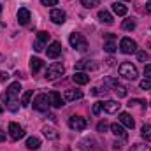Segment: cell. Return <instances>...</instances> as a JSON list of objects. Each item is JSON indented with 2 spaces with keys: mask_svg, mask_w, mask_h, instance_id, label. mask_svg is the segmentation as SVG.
Here are the masks:
<instances>
[{
  "mask_svg": "<svg viewBox=\"0 0 151 151\" xmlns=\"http://www.w3.org/2000/svg\"><path fill=\"white\" fill-rule=\"evenodd\" d=\"M69 42H70V46L74 47L76 51H79V53L88 51V40H86L84 35H81V34H70Z\"/></svg>",
  "mask_w": 151,
  "mask_h": 151,
  "instance_id": "obj_1",
  "label": "cell"
},
{
  "mask_svg": "<svg viewBox=\"0 0 151 151\" xmlns=\"http://www.w3.org/2000/svg\"><path fill=\"white\" fill-rule=\"evenodd\" d=\"M119 76L121 77H125V79H128V81H134V79H137V67L135 65H132L130 62H123L121 65H119Z\"/></svg>",
  "mask_w": 151,
  "mask_h": 151,
  "instance_id": "obj_2",
  "label": "cell"
},
{
  "mask_svg": "<svg viewBox=\"0 0 151 151\" xmlns=\"http://www.w3.org/2000/svg\"><path fill=\"white\" fill-rule=\"evenodd\" d=\"M63 72H65V67H63L60 62H53V63L47 67V70H46V79H47V81H55V79L62 77Z\"/></svg>",
  "mask_w": 151,
  "mask_h": 151,
  "instance_id": "obj_3",
  "label": "cell"
},
{
  "mask_svg": "<svg viewBox=\"0 0 151 151\" xmlns=\"http://www.w3.org/2000/svg\"><path fill=\"white\" fill-rule=\"evenodd\" d=\"M49 106H51L49 97L44 95V93H40V95H37V97L34 99V109L39 111V113H46V111L49 109Z\"/></svg>",
  "mask_w": 151,
  "mask_h": 151,
  "instance_id": "obj_4",
  "label": "cell"
},
{
  "mask_svg": "<svg viewBox=\"0 0 151 151\" xmlns=\"http://www.w3.org/2000/svg\"><path fill=\"white\" fill-rule=\"evenodd\" d=\"M119 49L125 53V55H132V53H137V42L132 40L130 37H123L119 40Z\"/></svg>",
  "mask_w": 151,
  "mask_h": 151,
  "instance_id": "obj_5",
  "label": "cell"
},
{
  "mask_svg": "<svg viewBox=\"0 0 151 151\" xmlns=\"http://www.w3.org/2000/svg\"><path fill=\"white\" fill-rule=\"evenodd\" d=\"M69 127L76 132H81V130H84L88 127V121L83 116H70L69 118Z\"/></svg>",
  "mask_w": 151,
  "mask_h": 151,
  "instance_id": "obj_6",
  "label": "cell"
},
{
  "mask_svg": "<svg viewBox=\"0 0 151 151\" xmlns=\"http://www.w3.org/2000/svg\"><path fill=\"white\" fill-rule=\"evenodd\" d=\"M9 135H11V139L12 141H19L21 137H25V130H23V127H19L18 123H9Z\"/></svg>",
  "mask_w": 151,
  "mask_h": 151,
  "instance_id": "obj_7",
  "label": "cell"
},
{
  "mask_svg": "<svg viewBox=\"0 0 151 151\" xmlns=\"http://www.w3.org/2000/svg\"><path fill=\"white\" fill-rule=\"evenodd\" d=\"M49 18H51V21H53L55 25H63L65 19H67V14H65L62 9H51Z\"/></svg>",
  "mask_w": 151,
  "mask_h": 151,
  "instance_id": "obj_8",
  "label": "cell"
},
{
  "mask_svg": "<svg viewBox=\"0 0 151 151\" xmlns=\"http://www.w3.org/2000/svg\"><path fill=\"white\" fill-rule=\"evenodd\" d=\"M99 69V65L93 62V60H79L77 63H76V70H79V72H83V70H97Z\"/></svg>",
  "mask_w": 151,
  "mask_h": 151,
  "instance_id": "obj_9",
  "label": "cell"
},
{
  "mask_svg": "<svg viewBox=\"0 0 151 151\" xmlns=\"http://www.w3.org/2000/svg\"><path fill=\"white\" fill-rule=\"evenodd\" d=\"M46 53H47V56L49 58H58L60 56V53H62V44L60 42H56V40H53L49 46H47V49H46Z\"/></svg>",
  "mask_w": 151,
  "mask_h": 151,
  "instance_id": "obj_10",
  "label": "cell"
},
{
  "mask_svg": "<svg viewBox=\"0 0 151 151\" xmlns=\"http://www.w3.org/2000/svg\"><path fill=\"white\" fill-rule=\"evenodd\" d=\"M47 97H49L51 106H53V107H56V109H60V107L63 106V102H65V100L60 97V93H58V91H49V93H47Z\"/></svg>",
  "mask_w": 151,
  "mask_h": 151,
  "instance_id": "obj_11",
  "label": "cell"
},
{
  "mask_svg": "<svg viewBox=\"0 0 151 151\" xmlns=\"http://www.w3.org/2000/svg\"><path fill=\"white\" fill-rule=\"evenodd\" d=\"M119 107H121V104H118L116 100H107V102H102V109L106 111V113L109 114H114L119 111Z\"/></svg>",
  "mask_w": 151,
  "mask_h": 151,
  "instance_id": "obj_12",
  "label": "cell"
},
{
  "mask_svg": "<svg viewBox=\"0 0 151 151\" xmlns=\"http://www.w3.org/2000/svg\"><path fill=\"white\" fill-rule=\"evenodd\" d=\"M79 99H83V91L81 90H65V93H63V100H67V102L79 100Z\"/></svg>",
  "mask_w": 151,
  "mask_h": 151,
  "instance_id": "obj_13",
  "label": "cell"
},
{
  "mask_svg": "<svg viewBox=\"0 0 151 151\" xmlns=\"http://www.w3.org/2000/svg\"><path fill=\"white\" fill-rule=\"evenodd\" d=\"M106 39H107V40L104 42V51H107V53H114V51H116V42H114L116 37H114L113 34H107Z\"/></svg>",
  "mask_w": 151,
  "mask_h": 151,
  "instance_id": "obj_14",
  "label": "cell"
},
{
  "mask_svg": "<svg viewBox=\"0 0 151 151\" xmlns=\"http://www.w3.org/2000/svg\"><path fill=\"white\" fill-rule=\"evenodd\" d=\"M119 123H121V125H125L127 128H134V127H135L134 118H132L128 113H121V114H119Z\"/></svg>",
  "mask_w": 151,
  "mask_h": 151,
  "instance_id": "obj_15",
  "label": "cell"
},
{
  "mask_svg": "<svg viewBox=\"0 0 151 151\" xmlns=\"http://www.w3.org/2000/svg\"><path fill=\"white\" fill-rule=\"evenodd\" d=\"M18 21H19V25H28V21H30V11L25 9V7H21L18 11Z\"/></svg>",
  "mask_w": 151,
  "mask_h": 151,
  "instance_id": "obj_16",
  "label": "cell"
},
{
  "mask_svg": "<svg viewBox=\"0 0 151 151\" xmlns=\"http://www.w3.org/2000/svg\"><path fill=\"white\" fill-rule=\"evenodd\" d=\"M72 81H74L76 84H88L90 83V76L86 74V72H76L74 76H72Z\"/></svg>",
  "mask_w": 151,
  "mask_h": 151,
  "instance_id": "obj_17",
  "label": "cell"
},
{
  "mask_svg": "<svg viewBox=\"0 0 151 151\" xmlns=\"http://www.w3.org/2000/svg\"><path fill=\"white\" fill-rule=\"evenodd\" d=\"M42 134L46 135V139H51V141H55V139L60 137V134H58L53 127H44V128H42Z\"/></svg>",
  "mask_w": 151,
  "mask_h": 151,
  "instance_id": "obj_18",
  "label": "cell"
},
{
  "mask_svg": "<svg viewBox=\"0 0 151 151\" xmlns=\"http://www.w3.org/2000/svg\"><path fill=\"white\" fill-rule=\"evenodd\" d=\"M111 132H113L114 135H118V137H127V132H125V128H123V125H119V123H113L111 125Z\"/></svg>",
  "mask_w": 151,
  "mask_h": 151,
  "instance_id": "obj_19",
  "label": "cell"
},
{
  "mask_svg": "<svg viewBox=\"0 0 151 151\" xmlns=\"http://www.w3.org/2000/svg\"><path fill=\"white\" fill-rule=\"evenodd\" d=\"M99 19H100L104 25H113V23H114L113 16H111L107 11H99Z\"/></svg>",
  "mask_w": 151,
  "mask_h": 151,
  "instance_id": "obj_20",
  "label": "cell"
},
{
  "mask_svg": "<svg viewBox=\"0 0 151 151\" xmlns=\"http://www.w3.org/2000/svg\"><path fill=\"white\" fill-rule=\"evenodd\" d=\"M42 65H44V62L40 58H32L30 60V70H32V74H37L39 70L42 69Z\"/></svg>",
  "mask_w": 151,
  "mask_h": 151,
  "instance_id": "obj_21",
  "label": "cell"
},
{
  "mask_svg": "<svg viewBox=\"0 0 151 151\" xmlns=\"http://www.w3.org/2000/svg\"><path fill=\"white\" fill-rule=\"evenodd\" d=\"M113 11H114V14H118V16H125L127 14V5H123L121 2H114Z\"/></svg>",
  "mask_w": 151,
  "mask_h": 151,
  "instance_id": "obj_22",
  "label": "cell"
},
{
  "mask_svg": "<svg viewBox=\"0 0 151 151\" xmlns=\"http://www.w3.org/2000/svg\"><path fill=\"white\" fill-rule=\"evenodd\" d=\"M27 148L28 150H39L40 148V139H37V137H28L27 139Z\"/></svg>",
  "mask_w": 151,
  "mask_h": 151,
  "instance_id": "obj_23",
  "label": "cell"
},
{
  "mask_svg": "<svg viewBox=\"0 0 151 151\" xmlns=\"http://www.w3.org/2000/svg\"><path fill=\"white\" fill-rule=\"evenodd\" d=\"M141 135L146 142H151V125H144L142 130H141Z\"/></svg>",
  "mask_w": 151,
  "mask_h": 151,
  "instance_id": "obj_24",
  "label": "cell"
},
{
  "mask_svg": "<svg viewBox=\"0 0 151 151\" xmlns=\"http://www.w3.org/2000/svg\"><path fill=\"white\" fill-rule=\"evenodd\" d=\"M32 95H34L32 90H30V91H25V93L21 95V106H23V107H28V106H30V99H32Z\"/></svg>",
  "mask_w": 151,
  "mask_h": 151,
  "instance_id": "obj_25",
  "label": "cell"
},
{
  "mask_svg": "<svg viewBox=\"0 0 151 151\" xmlns=\"http://www.w3.org/2000/svg\"><path fill=\"white\" fill-rule=\"evenodd\" d=\"M135 27H137V25H135V21H134V19H125V21H123V25H121V28H123V30H127V32L135 30Z\"/></svg>",
  "mask_w": 151,
  "mask_h": 151,
  "instance_id": "obj_26",
  "label": "cell"
},
{
  "mask_svg": "<svg viewBox=\"0 0 151 151\" xmlns=\"http://www.w3.org/2000/svg\"><path fill=\"white\" fill-rule=\"evenodd\" d=\"M113 88H114V91H116V95H118V97H127V88H125V86H121L119 83H116Z\"/></svg>",
  "mask_w": 151,
  "mask_h": 151,
  "instance_id": "obj_27",
  "label": "cell"
},
{
  "mask_svg": "<svg viewBox=\"0 0 151 151\" xmlns=\"http://www.w3.org/2000/svg\"><path fill=\"white\" fill-rule=\"evenodd\" d=\"M81 4H83L86 9H93V7H97V5L100 4V0H81Z\"/></svg>",
  "mask_w": 151,
  "mask_h": 151,
  "instance_id": "obj_28",
  "label": "cell"
},
{
  "mask_svg": "<svg viewBox=\"0 0 151 151\" xmlns=\"http://www.w3.org/2000/svg\"><path fill=\"white\" fill-rule=\"evenodd\" d=\"M128 151H151V148L146 146V144H134Z\"/></svg>",
  "mask_w": 151,
  "mask_h": 151,
  "instance_id": "obj_29",
  "label": "cell"
},
{
  "mask_svg": "<svg viewBox=\"0 0 151 151\" xmlns=\"http://www.w3.org/2000/svg\"><path fill=\"white\" fill-rule=\"evenodd\" d=\"M139 86H141V90H148V91H151V79H142V81L139 83Z\"/></svg>",
  "mask_w": 151,
  "mask_h": 151,
  "instance_id": "obj_30",
  "label": "cell"
},
{
  "mask_svg": "<svg viewBox=\"0 0 151 151\" xmlns=\"http://www.w3.org/2000/svg\"><path fill=\"white\" fill-rule=\"evenodd\" d=\"M37 40H40V42L46 44V42L49 40V34H47V32H39L37 34Z\"/></svg>",
  "mask_w": 151,
  "mask_h": 151,
  "instance_id": "obj_31",
  "label": "cell"
},
{
  "mask_svg": "<svg viewBox=\"0 0 151 151\" xmlns=\"http://www.w3.org/2000/svg\"><path fill=\"white\" fill-rule=\"evenodd\" d=\"M107 128H109V127H107V123H106V121H100V123L97 125V130H99V132H102V134H104V132H107Z\"/></svg>",
  "mask_w": 151,
  "mask_h": 151,
  "instance_id": "obj_32",
  "label": "cell"
},
{
  "mask_svg": "<svg viewBox=\"0 0 151 151\" xmlns=\"http://www.w3.org/2000/svg\"><path fill=\"white\" fill-rule=\"evenodd\" d=\"M40 4H42V5H47V7H51V5H56V4H58V0H40Z\"/></svg>",
  "mask_w": 151,
  "mask_h": 151,
  "instance_id": "obj_33",
  "label": "cell"
},
{
  "mask_svg": "<svg viewBox=\"0 0 151 151\" xmlns=\"http://www.w3.org/2000/svg\"><path fill=\"white\" fill-rule=\"evenodd\" d=\"M100 111H102V102H97L93 106V114H100Z\"/></svg>",
  "mask_w": 151,
  "mask_h": 151,
  "instance_id": "obj_34",
  "label": "cell"
},
{
  "mask_svg": "<svg viewBox=\"0 0 151 151\" xmlns=\"http://www.w3.org/2000/svg\"><path fill=\"white\" fill-rule=\"evenodd\" d=\"M137 58H139V62H144V60L148 58V53H146V51H139V53H137Z\"/></svg>",
  "mask_w": 151,
  "mask_h": 151,
  "instance_id": "obj_35",
  "label": "cell"
},
{
  "mask_svg": "<svg viewBox=\"0 0 151 151\" xmlns=\"http://www.w3.org/2000/svg\"><path fill=\"white\" fill-rule=\"evenodd\" d=\"M34 49H35V51H42V49H44V42H40V40L34 42Z\"/></svg>",
  "mask_w": 151,
  "mask_h": 151,
  "instance_id": "obj_36",
  "label": "cell"
},
{
  "mask_svg": "<svg viewBox=\"0 0 151 151\" xmlns=\"http://www.w3.org/2000/svg\"><path fill=\"white\" fill-rule=\"evenodd\" d=\"M144 76H146V79H151V65L144 67Z\"/></svg>",
  "mask_w": 151,
  "mask_h": 151,
  "instance_id": "obj_37",
  "label": "cell"
},
{
  "mask_svg": "<svg viewBox=\"0 0 151 151\" xmlns=\"http://www.w3.org/2000/svg\"><path fill=\"white\" fill-rule=\"evenodd\" d=\"M5 79H9V74L7 72H0V81H5Z\"/></svg>",
  "mask_w": 151,
  "mask_h": 151,
  "instance_id": "obj_38",
  "label": "cell"
},
{
  "mask_svg": "<svg viewBox=\"0 0 151 151\" xmlns=\"http://www.w3.org/2000/svg\"><path fill=\"white\" fill-rule=\"evenodd\" d=\"M2 141H5V132H4V130H0V142H2Z\"/></svg>",
  "mask_w": 151,
  "mask_h": 151,
  "instance_id": "obj_39",
  "label": "cell"
},
{
  "mask_svg": "<svg viewBox=\"0 0 151 151\" xmlns=\"http://www.w3.org/2000/svg\"><path fill=\"white\" fill-rule=\"evenodd\" d=\"M146 11H148V12L151 14V0L148 2V4H146Z\"/></svg>",
  "mask_w": 151,
  "mask_h": 151,
  "instance_id": "obj_40",
  "label": "cell"
},
{
  "mask_svg": "<svg viewBox=\"0 0 151 151\" xmlns=\"http://www.w3.org/2000/svg\"><path fill=\"white\" fill-rule=\"evenodd\" d=\"M107 65H114V58H109L107 60Z\"/></svg>",
  "mask_w": 151,
  "mask_h": 151,
  "instance_id": "obj_41",
  "label": "cell"
},
{
  "mask_svg": "<svg viewBox=\"0 0 151 151\" xmlns=\"http://www.w3.org/2000/svg\"><path fill=\"white\" fill-rule=\"evenodd\" d=\"M0 14H2V4H0Z\"/></svg>",
  "mask_w": 151,
  "mask_h": 151,
  "instance_id": "obj_42",
  "label": "cell"
},
{
  "mask_svg": "<svg viewBox=\"0 0 151 151\" xmlns=\"http://www.w3.org/2000/svg\"><path fill=\"white\" fill-rule=\"evenodd\" d=\"M0 113H2V106H0Z\"/></svg>",
  "mask_w": 151,
  "mask_h": 151,
  "instance_id": "obj_43",
  "label": "cell"
},
{
  "mask_svg": "<svg viewBox=\"0 0 151 151\" xmlns=\"http://www.w3.org/2000/svg\"><path fill=\"white\" fill-rule=\"evenodd\" d=\"M125 2H127V0H125Z\"/></svg>",
  "mask_w": 151,
  "mask_h": 151,
  "instance_id": "obj_44",
  "label": "cell"
}]
</instances>
